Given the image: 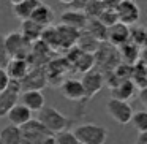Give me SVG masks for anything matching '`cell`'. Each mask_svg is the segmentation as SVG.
I'll use <instances>...</instances> for the list:
<instances>
[{"label":"cell","mask_w":147,"mask_h":144,"mask_svg":"<svg viewBox=\"0 0 147 144\" xmlns=\"http://www.w3.org/2000/svg\"><path fill=\"white\" fill-rule=\"evenodd\" d=\"M89 18L84 11H76V10H67L62 13L60 16V24L68 27H73V29L79 30V32H84L89 26Z\"/></svg>","instance_id":"obj_14"},{"label":"cell","mask_w":147,"mask_h":144,"mask_svg":"<svg viewBox=\"0 0 147 144\" xmlns=\"http://www.w3.org/2000/svg\"><path fill=\"white\" fill-rule=\"evenodd\" d=\"M141 60L147 64V48H146V49H142V55H141Z\"/></svg>","instance_id":"obj_38"},{"label":"cell","mask_w":147,"mask_h":144,"mask_svg":"<svg viewBox=\"0 0 147 144\" xmlns=\"http://www.w3.org/2000/svg\"><path fill=\"white\" fill-rule=\"evenodd\" d=\"M41 41L46 43L52 51H60V33H59V29L54 26L46 27V29L43 30Z\"/></svg>","instance_id":"obj_27"},{"label":"cell","mask_w":147,"mask_h":144,"mask_svg":"<svg viewBox=\"0 0 147 144\" xmlns=\"http://www.w3.org/2000/svg\"><path fill=\"white\" fill-rule=\"evenodd\" d=\"M90 0H74L73 3L70 5V10H76V11H86L87 5Z\"/></svg>","instance_id":"obj_35"},{"label":"cell","mask_w":147,"mask_h":144,"mask_svg":"<svg viewBox=\"0 0 147 144\" xmlns=\"http://www.w3.org/2000/svg\"><path fill=\"white\" fill-rule=\"evenodd\" d=\"M10 60H11V57H10V54H8V49H7L5 35H3V33H0V68L7 70Z\"/></svg>","instance_id":"obj_31"},{"label":"cell","mask_w":147,"mask_h":144,"mask_svg":"<svg viewBox=\"0 0 147 144\" xmlns=\"http://www.w3.org/2000/svg\"><path fill=\"white\" fill-rule=\"evenodd\" d=\"M105 11H106L105 2H101V0H90L84 13L87 14L89 19H100Z\"/></svg>","instance_id":"obj_28"},{"label":"cell","mask_w":147,"mask_h":144,"mask_svg":"<svg viewBox=\"0 0 147 144\" xmlns=\"http://www.w3.org/2000/svg\"><path fill=\"white\" fill-rule=\"evenodd\" d=\"M21 130H22V144H45L46 139L54 136L38 119H32Z\"/></svg>","instance_id":"obj_5"},{"label":"cell","mask_w":147,"mask_h":144,"mask_svg":"<svg viewBox=\"0 0 147 144\" xmlns=\"http://www.w3.org/2000/svg\"><path fill=\"white\" fill-rule=\"evenodd\" d=\"M38 120L51 131L52 135H59L68 130L70 124H73L71 119H68L67 116H63L59 109H55L54 106H45L41 111L38 112Z\"/></svg>","instance_id":"obj_2"},{"label":"cell","mask_w":147,"mask_h":144,"mask_svg":"<svg viewBox=\"0 0 147 144\" xmlns=\"http://www.w3.org/2000/svg\"><path fill=\"white\" fill-rule=\"evenodd\" d=\"M59 2H60V3H65V5H68V7H70V5L73 3L74 0H59Z\"/></svg>","instance_id":"obj_39"},{"label":"cell","mask_w":147,"mask_h":144,"mask_svg":"<svg viewBox=\"0 0 147 144\" xmlns=\"http://www.w3.org/2000/svg\"><path fill=\"white\" fill-rule=\"evenodd\" d=\"M0 139L3 144H22V130L10 124L0 130Z\"/></svg>","instance_id":"obj_23"},{"label":"cell","mask_w":147,"mask_h":144,"mask_svg":"<svg viewBox=\"0 0 147 144\" xmlns=\"http://www.w3.org/2000/svg\"><path fill=\"white\" fill-rule=\"evenodd\" d=\"M43 30H45V27H41L40 24H36L35 21L29 19V21H22L19 32L22 33V35L26 37L30 43H36V41L41 40Z\"/></svg>","instance_id":"obj_22"},{"label":"cell","mask_w":147,"mask_h":144,"mask_svg":"<svg viewBox=\"0 0 147 144\" xmlns=\"http://www.w3.org/2000/svg\"><path fill=\"white\" fill-rule=\"evenodd\" d=\"M74 135L81 144H105L108 130L98 124H81L74 128Z\"/></svg>","instance_id":"obj_4"},{"label":"cell","mask_w":147,"mask_h":144,"mask_svg":"<svg viewBox=\"0 0 147 144\" xmlns=\"http://www.w3.org/2000/svg\"><path fill=\"white\" fill-rule=\"evenodd\" d=\"M70 65L74 68L76 71H82L84 74L89 73L90 70L95 68V55L89 54V52L81 51L79 48H73L67 55Z\"/></svg>","instance_id":"obj_9"},{"label":"cell","mask_w":147,"mask_h":144,"mask_svg":"<svg viewBox=\"0 0 147 144\" xmlns=\"http://www.w3.org/2000/svg\"><path fill=\"white\" fill-rule=\"evenodd\" d=\"M81 82H82L84 90H86V101H89L90 98H93V97L105 87L106 76L100 70L93 68V70H90L89 73L84 74L82 79H81Z\"/></svg>","instance_id":"obj_8"},{"label":"cell","mask_w":147,"mask_h":144,"mask_svg":"<svg viewBox=\"0 0 147 144\" xmlns=\"http://www.w3.org/2000/svg\"><path fill=\"white\" fill-rule=\"evenodd\" d=\"M122 64L119 49L114 48L109 43H101L100 49L95 54V68L100 70L105 76H109L111 73H114V70Z\"/></svg>","instance_id":"obj_1"},{"label":"cell","mask_w":147,"mask_h":144,"mask_svg":"<svg viewBox=\"0 0 147 144\" xmlns=\"http://www.w3.org/2000/svg\"><path fill=\"white\" fill-rule=\"evenodd\" d=\"M30 70H32V67H30L29 60H26V59H11L7 67V73L10 76V79L18 81V82H22L27 78V74L30 73Z\"/></svg>","instance_id":"obj_15"},{"label":"cell","mask_w":147,"mask_h":144,"mask_svg":"<svg viewBox=\"0 0 147 144\" xmlns=\"http://www.w3.org/2000/svg\"><path fill=\"white\" fill-rule=\"evenodd\" d=\"M131 43L141 49L147 48V30L144 27H131Z\"/></svg>","instance_id":"obj_29"},{"label":"cell","mask_w":147,"mask_h":144,"mask_svg":"<svg viewBox=\"0 0 147 144\" xmlns=\"http://www.w3.org/2000/svg\"><path fill=\"white\" fill-rule=\"evenodd\" d=\"M22 2H24V0H10V3L13 5V7H14V5H19V3H22Z\"/></svg>","instance_id":"obj_40"},{"label":"cell","mask_w":147,"mask_h":144,"mask_svg":"<svg viewBox=\"0 0 147 144\" xmlns=\"http://www.w3.org/2000/svg\"><path fill=\"white\" fill-rule=\"evenodd\" d=\"M101 2H106V0H101Z\"/></svg>","instance_id":"obj_42"},{"label":"cell","mask_w":147,"mask_h":144,"mask_svg":"<svg viewBox=\"0 0 147 144\" xmlns=\"http://www.w3.org/2000/svg\"><path fill=\"white\" fill-rule=\"evenodd\" d=\"M106 111H108V114L120 125L130 124V122L133 120V116H134V111H133L130 103L122 101V100H115V98H111L106 103Z\"/></svg>","instance_id":"obj_6"},{"label":"cell","mask_w":147,"mask_h":144,"mask_svg":"<svg viewBox=\"0 0 147 144\" xmlns=\"http://www.w3.org/2000/svg\"><path fill=\"white\" fill-rule=\"evenodd\" d=\"M136 144H147V133H139L138 135Z\"/></svg>","instance_id":"obj_37"},{"label":"cell","mask_w":147,"mask_h":144,"mask_svg":"<svg viewBox=\"0 0 147 144\" xmlns=\"http://www.w3.org/2000/svg\"><path fill=\"white\" fill-rule=\"evenodd\" d=\"M139 100H141V103H142L144 106L147 108V89H142V90H139Z\"/></svg>","instance_id":"obj_36"},{"label":"cell","mask_w":147,"mask_h":144,"mask_svg":"<svg viewBox=\"0 0 147 144\" xmlns=\"http://www.w3.org/2000/svg\"><path fill=\"white\" fill-rule=\"evenodd\" d=\"M21 90H22L21 82H18V81H11L10 86L0 93V119L7 117V116L10 114L11 109H13L16 105H19L18 100H19V95H22Z\"/></svg>","instance_id":"obj_7"},{"label":"cell","mask_w":147,"mask_h":144,"mask_svg":"<svg viewBox=\"0 0 147 144\" xmlns=\"http://www.w3.org/2000/svg\"><path fill=\"white\" fill-rule=\"evenodd\" d=\"M131 41V27L125 26V24L119 22L115 26L109 27L108 32V43L112 45L114 48H120V46L127 45Z\"/></svg>","instance_id":"obj_13"},{"label":"cell","mask_w":147,"mask_h":144,"mask_svg":"<svg viewBox=\"0 0 147 144\" xmlns=\"http://www.w3.org/2000/svg\"><path fill=\"white\" fill-rule=\"evenodd\" d=\"M55 144H81L79 139L76 138L74 131H63V133H59L55 135Z\"/></svg>","instance_id":"obj_32"},{"label":"cell","mask_w":147,"mask_h":144,"mask_svg":"<svg viewBox=\"0 0 147 144\" xmlns=\"http://www.w3.org/2000/svg\"><path fill=\"white\" fill-rule=\"evenodd\" d=\"M60 89V93L65 97L67 100H71V101H86V90H84V86L79 79H63L59 86Z\"/></svg>","instance_id":"obj_12"},{"label":"cell","mask_w":147,"mask_h":144,"mask_svg":"<svg viewBox=\"0 0 147 144\" xmlns=\"http://www.w3.org/2000/svg\"><path fill=\"white\" fill-rule=\"evenodd\" d=\"M10 82H11V79H10V76H8L7 70L0 68V93L3 92L8 86H10Z\"/></svg>","instance_id":"obj_34"},{"label":"cell","mask_w":147,"mask_h":144,"mask_svg":"<svg viewBox=\"0 0 147 144\" xmlns=\"http://www.w3.org/2000/svg\"><path fill=\"white\" fill-rule=\"evenodd\" d=\"M21 103L30 109L32 112H40L45 108V95L41 90H26L21 95Z\"/></svg>","instance_id":"obj_16"},{"label":"cell","mask_w":147,"mask_h":144,"mask_svg":"<svg viewBox=\"0 0 147 144\" xmlns=\"http://www.w3.org/2000/svg\"><path fill=\"white\" fill-rule=\"evenodd\" d=\"M86 30L95 40H98L100 43H108V32H109V29L100 19H90L89 21V26H87Z\"/></svg>","instance_id":"obj_24"},{"label":"cell","mask_w":147,"mask_h":144,"mask_svg":"<svg viewBox=\"0 0 147 144\" xmlns=\"http://www.w3.org/2000/svg\"><path fill=\"white\" fill-rule=\"evenodd\" d=\"M136 89L138 87L134 86V82L131 79L130 81H123V82L117 84L115 87L111 89V98L128 101V100H131L134 95H136Z\"/></svg>","instance_id":"obj_19"},{"label":"cell","mask_w":147,"mask_h":144,"mask_svg":"<svg viewBox=\"0 0 147 144\" xmlns=\"http://www.w3.org/2000/svg\"><path fill=\"white\" fill-rule=\"evenodd\" d=\"M40 3H41V0H24L22 3L13 7V14L21 21H29L32 14L35 13V10L40 7Z\"/></svg>","instance_id":"obj_20"},{"label":"cell","mask_w":147,"mask_h":144,"mask_svg":"<svg viewBox=\"0 0 147 144\" xmlns=\"http://www.w3.org/2000/svg\"><path fill=\"white\" fill-rule=\"evenodd\" d=\"M100 45H101V43H100L98 40L93 38V37L87 32V30L81 32V37H79V40H78V48H79L81 51L89 52V54L95 55L96 51L100 49Z\"/></svg>","instance_id":"obj_25"},{"label":"cell","mask_w":147,"mask_h":144,"mask_svg":"<svg viewBox=\"0 0 147 144\" xmlns=\"http://www.w3.org/2000/svg\"><path fill=\"white\" fill-rule=\"evenodd\" d=\"M115 11H117V16H119V22L125 24L128 27H133L141 18L139 7L136 5L134 0H122Z\"/></svg>","instance_id":"obj_10"},{"label":"cell","mask_w":147,"mask_h":144,"mask_svg":"<svg viewBox=\"0 0 147 144\" xmlns=\"http://www.w3.org/2000/svg\"><path fill=\"white\" fill-rule=\"evenodd\" d=\"M100 21H101L103 24H105L106 27H112L115 26V24H119V16H117V11L115 10H106L105 13L101 14V18H100Z\"/></svg>","instance_id":"obj_33"},{"label":"cell","mask_w":147,"mask_h":144,"mask_svg":"<svg viewBox=\"0 0 147 144\" xmlns=\"http://www.w3.org/2000/svg\"><path fill=\"white\" fill-rule=\"evenodd\" d=\"M7 119L10 120L11 125H16V127L22 128L24 125H27L32 120V111H30L27 106H24L22 103H19V105H16L10 111V114L7 116Z\"/></svg>","instance_id":"obj_17"},{"label":"cell","mask_w":147,"mask_h":144,"mask_svg":"<svg viewBox=\"0 0 147 144\" xmlns=\"http://www.w3.org/2000/svg\"><path fill=\"white\" fill-rule=\"evenodd\" d=\"M131 81L134 82V86L139 90L147 89V64L142 60H139L136 65L133 67V76Z\"/></svg>","instance_id":"obj_26"},{"label":"cell","mask_w":147,"mask_h":144,"mask_svg":"<svg viewBox=\"0 0 147 144\" xmlns=\"http://www.w3.org/2000/svg\"><path fill=\"white\" fill-rule=\"evenodd\" d=\"M119 54H120V60L122 64L130 65V67H134L138 62L141 60V55H142V49L138 48L134 43H127V45L120 46L119 48Z\"/></svg>","instance_id":"obj_18"},{"label":"cell","mask_w":147,"mask_h":144,"mask_svg":"<svg viewBox=\"0 0 147 144\" xmlns=\"http://www.w3.org/2000/svg\"><path fill=\"white\" fill-rule=\"evenodd\" d=\"M131 124H133V127L136 128L139 133H147V109L134 112Z\"/></svg>","instance_id":"obj_30"},{"label":"cell","mask_w":147,"mask_h":144,"mask_svg":"<svg viewBox=\"0 0 147 144\" xmlns=\"http://www.w3.org/2000/svg\"><path fill=\"white\" fill-rule=\"evenodd\" d=\"M32 21H35L36 24H40L41 27H51L52 22H54V11H52V8L49 7V5L46 3H40V7L35 10V13L32 14V18H30Z\"/></svg>","instance_id":"obj_21"},{"label":"cell","mask_w":147,"mask_h":144,"mask_svg":"<svg viewBox=\"0 0 147 144\" xmlns=\"http://www.w3.org/2000/svg\"><path fill=\"white\" fill-rule=\"evenodd\" d=\"M48 68L45 67H32L30 73L27 74V78L21 82L24 92L26 90H41L45 89L46 82H48Z\"/></svg>","instance_id":"obj_11"},{"label":"cell","mask_w":147,"mask_h":144,"mask_svg":"<svg viewBox=\"0 0 147 144\" xmlns=\"http://www.w3.org/2000/svg\"><path fill=\"white\" fill-rule=\"evenodd\" d=\"M5 43H7V49L11 59H29L32 54L33 43H30L21 32L14 30L5 35Z\"/></svg>","instance_id":"obj_3"},{"label":"cell","mask_w":147,"mask_h":144,"mask_svg":"<svg viewBox=\"0 0 147 144\" xmlns=\"http://www.w3.org/2000/svg\"><path fill=\"white\" fill-rule=\"evenodd\" d=\"M0 144H3V141H2V139H0Z\"/></svg>","instance_id":"obj_41"}]
</instances>
